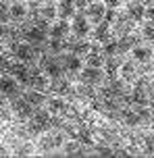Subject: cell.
Masks as SVG:
<instances>
[{
	"label": "cell",
	"instance_id": "cell-1",
	"mask_svg": "<svg viewBox=\"0 0 154 158\" xmlns=\"http://www.w3.org/2000/svg\"><path fill=\"white\" fill-rule=\"evenodd\" d=\"M65 143V131H44L42 135H38V146L35 150L44 152V154H52V152H58Z\"/></svg>",
	"mask_w": 154,
	"mask_h": 158
},
{
	"label": "cell",
	"instance_id": "cell-2",
	"mask_svg": "<svg viewBox=\"0 0 154 158\" xmlns=\"http://www.w3.org/2000/svg\"><path fill=\"white\" fill-rule=\"evenodd\" d=\"M40 67L44 69V73L48 75L50 79H58L65 75V69H63V63H60V56L56 54H46L40 58Z\"/></svg>",
	"mask_w": 154,
	"mask_h": 158
},
{
	"label": "cell",
	"instance_id": "cell-3",
	"mask_svg": "<svg viewBox=\"0 0 154 158\" xmlns=\"http://www.w3.org/2000/svg\"><path fill=\"white\" fill-rule=\"evenodd\" d=\"M13 54H15L17 60H21V63L25 64H31L33 60H35V46H31L29 42H17V44H13Z\"/></svg>",
	"mask_w": 154,
	"mask_h": 158
},
{
	"label": "cell",
	"instance_id": "cell-4",
	"mask_svg": "<svg viewBox=\"0 0 154 158\" xmlns=\"http://www.w3.org/2000/svg\"><path fill=\"white\" fill-rule=\"evenodd\" d=\"M10 110L15 112L19 118H23V121H27V118H31L33 110H35V106H31V104L25 100L23 96H13V100H10Z\"/></svg>",
	"mask_w": 154,
	"mask_h": 158
},
{
	"label": "cell",
	"instance_id": "cell-5",
	"mask_svg": "<svg viewBox=\"0 0 154 158\" xmlns=\"http://www.w3.org/2000/svg\"><path fill=\"white\" fill-rule=\"evenodd\" d=\"M79 81L96 87L104 81V71H102L100 67H83L79 71Z\"/></svg>",
	"mask_w": 154,
	"mask_h": 158
},
{
	"label": "cell",
	"instance_id": "cell-6",
	"mask_svg": "<svg viewBox=\"0 0 154 158\" xmlns=\"http://www.w3.org/2000/svg\"><path fill=\"white\" fill-rule=\"evenodd\" d=\"M46 35H48V31H46V29H42L38 23L29 25V27L23 31L25 42H29L31 46H42V44H46V40H48Z\"/></svg>",
	"mask_w": 154,
	"mask_h": 158
},
{
	"label": "cell",
	"instance_id": "cell-7",
	"mask_svg": "<svg viewBox=\"0 0 154 158\" xmlns=\"http://www.w3.org/2000/svg\"><path fill=\"white\" fill-rule=\"evenodd\" d=\"M89 31H92V23L88 21V17L85 15H75L73 21H71V33H73L75 38H88Z\"/></svg>",
	"mask_w": 154,
	"mask_h": 158
},
{
	"label": "cell",
	"instance_id": "cell-8",
	"mask_svg": "<svg viewBox=\"0 0 154 158\" xmlns=\"http://www.w3.org/2000/svg\"><path fill=\"white\" fill-rule=\"evenodd\" d=\"M106 15V4L104 2H100V0H92L88 6H85V17H88L89 23L98 25Z\"/></svg>",
	"mask_w": 154,
	"mask_h": 158
},
{
	"label": "cell",
	"instance_id": "cell-9",
	"mask_svg": "<svg viewBox=\"0 0 154 158\" xmlns=\"http://www.w3.org/2000/svg\"><path fill=\"white\" fill-rule=\"evenodd\" d=\"M19 94H21L19 81L13 75H0V96L13 98V96H19Z\"/></svg>",
	"mask_w": 154,
	"mask_h": 158
},
{
	"label": "cell",
	"instance_id": "cell-10",
	"mask_svg": "<svg viewBox=\"0 0 154 158\" xmlns=\"http://www.w3.org/2000/svg\"><path fill=\"white\" fill-rule=\"evenodd\" d=\"M152 48L150 46H144V42H139V44H135V46L129 50V54L131 58L135 60V63L139 64H148V63H152Z\"/></svg>",
	"mask_w": 154,
	"mask_h": 158
},
{
	"label": "cell",
	"instance_id": "cell-11",
	"mask_svg": "<svg viewBox=\"0 0 154 158\" xmlns=\"http://www.w3.org/2000/svg\"><path fill=\"white\" fill-rule=\"evenodd\" d=\"M6 69L10 71V75L19 81V83H29V77H31V69L27 67L25 63H8Z\"/></svg>",
	"mask_w": 154,
	"mask_h": 158
},
{
	"label": "cell",
	"instance_id": "cell-12",
	"mask_svg": "<svg viewBox=\"0 0 154 158\" xmlns=\"http://www.w3.org/2000/svg\"><path fill=\"white\" fill-rule=\"evenodd\" d=\"M60 63H63V69L67 73H79L83 69V63H81V56L73 54V52H63L60 54Z\"/></svg>",
	"mask_w": 154,
	"mask_h": 158
},
{
	"label": "cell",
	"instance_id": "cell-13",
	"mask_svg": "<svg viewBox=\"0 0 154 158\" xmlns=\"http://www.w3.org/2000/svg\"><path fill=\"white\" fill-rule=\"evenodd\" d=\"M46 110L50 112V114H56V117H60V114H67V108H69V104H67V100L63 98V96H52V98H46Z\"/></svg>",
	"mask_w": 154,
	"mask_h": 158
},
{
	"label": "cell",
	"instance_id": "cell-14",
	"mask_svg": "<svg viewBox=\"0 0 154 158\" xmlns=\"http://www.w3.org/2000/svg\"><path fill=\"white\" fill-rule=\"evenodd\" d=\"M125 15L129 17L133 23H142V21H144V15H146V6H144V2H142V0H131V2H127V10H125Z\"/></svg>",
	"mask_w": 154,
	"mask_h": 158
},
{
	"label": "cell",
	"instance_id": "cell-15",
	"mask_svg": "<svg viewBox=\"0 0 154 158\" xmlns=\"http://www.w3.org/2000/svg\"><path fill=\"white\" fill-rule=\"evenodd\" d=\"M139 40L142 38L139 35H133V33H123V35H119L117 38V52H119V56L127 54L135 44H139Z\"/></svg>",
	"mask_w": 154,
	"mask_h": 158
},
{
	"label": "cell",
	"instance_id": "cell-16",
	"mask_svg": "<svg viewBox=\"0 0 154 158\" xmlns=\"http://www.w3.org/2000/svg\"><path fill=\"white\" fill-rule=\"evenodd\" d=\"M50 81H52V79H50L46 73H40V71H35V69H31L29 87L38 89V92H46V89H50Z\"/></svg>",
	"mask_w": 154,
	"mask_h": 158
},
{
	"label": "cell",
	"instance_id": "cell-17",
	"mask_svg": "<svg viewBox=\"0 0 154 158\" xmlns=\"http://www.w3.org/2000/svg\"><path fill=\"white\" fill-rule=\"evenodd\" d=\"M8 17H10V21H13V23H21V21H25V19L29 17L27 6H25L21 0H15V2L8 6Z\"/></svg>",
	"mask_w": 154,
	"mask_h": 158
},
{
	"label": "cell",
	"instance_id": "cell-18",
	"mask_svg": "<svg viewBox=\"0 0 154 158\" xmlns=\"http://www.w3.org/2000/svg\"><path fill=\"white\" fill-rule=\"evenodd\" d=\"M110 29H113V27H110V23H108L106 19H102V21L94 27V42H96V44H100V46H102V44H106V42L110 40Z\"/></svg>",
	"mask_w": 154,
	"mask_h": 158
},
{
	"label": "cell",
	"instance_id": "cell-19",
	"mask_svg": "<svg viewBox=\"0 0 154 158\" xmlns=\"http://www.w3.org/2000/svg\"><path fill=\"white\" fill-rule=\"evenodd\" d=\"M104 60H106V56L104 52H102V48H98L92 44V50H89L88 54H85V67H104Z\"/></svg>",
	"mask_w": 154,
	"mask_h": 158
},
{
	"label": "cell",
	"instance_id": "cell-20",
	"mask_svg": "<svg viewBox=\"0 0 154 158\" xmlns=\"http://www.w3.org/2000/svg\"><path fill=\"white\" fill-rule=\"evenodd\" d=\"M60 152H63L65 156H85L88 148H83V143L75 137V139H71V142H65V143H63Z\"/></svg>",
	"mask_w": 154,
	"mask_h": 158
},
{
	"label": "cell",
	"instance_id": "cell-21",
	"mask_svg": "<svg viewBox=\"0 0 154 158\" xmlns=\"http://www.w3.org/2000/svg\"><path fill=\"white\" fill-rule=\"evenodd\" d=\"M71 33V23L67 19H58L54 25H50L48 29V35L50 38H67Z\"/></svg>",
	"mask_w": 154,
	"mask_h": 158
},
{
	"label": "cell",
	"instance_id": "cell-22",
	"mask_svg": "<svg viewBox=\"0 0 154 158\" xmlns=\"http://www.w3.org/2000/svg\"><path fill=\"white\" fill-rule=\"evenodd\" d=\"M75 0H58L56 4V13L58 19H73L75 17Z\"/></svg>",
	"mask_w": 154,
	"mask_h": 158
},
{
	"label": "cell",
	"instance_id": "cell-23",
	"mask_svg": "<svg viewBox=\"0 0 154 158\" xmlns=\"http://www.w3.org/2000/svg\"><path fill=\"white\" fill-rule=\"evenodd\" d=\"M133 25H135V23H133L127 15H121V17H114V21L110 23V27H114V29H117V33H119V35H123V33H131Z\"/></svg>",
	"mask_w": 154,
	"mask_h": 158
},
{
	"label": "cell",
	"instance_id": "cell-24",
	"mask_svg": "<svg viewBox=\"0 0 154 158\" xmlns=\"http://www.w3.org/2000/svg\"><path fill=\"white\" fill-rule=\"evenodd\" d=\"M21 96H23V98L31 104V106H35V108H40V106H44V104H46V96H44V92H38V89H33V87H29V89H27V92H23Z\"/></svg>",
	"mask_w": 154,
	"mask_h": 158
},
{
	"label": "cell",
	"instance_id": "cell-25",
	"mask_svg": "<svg viewBox=\"0 0 154 158\" xmlns=\"http://www.w3.org/2000/svg\"><path fill=\"white\" fill-rule=\"evenodd\" d=\"M50 89H52V92H54L56 96H67V94H71V92H73L71 83H69L65 77L52 79V81H50Z\"/></svg>",
	"mask_w": 154,
	"mask_h": 158
},
{
	"label": "cell",
	"instance_id": "cell-26",
	"mask_svg": "<svg viewBox=\"0 0 154 158\" xmlns=\"http://www.w3.org/2000/svg\"><path fill=\"white\" fill-rule=\"evenodd\" d=\"M119 75H121V79L125 81V83H135V79L139 77L138 71H135V67H133V63H121Z\"/></svg>",
	"mask_w": 154,
	"mask_h": 158
},
{
	"label": "cell",
	"instance_id": "cell-27",
	"mask_svg": "<svg viewBox=\"0 0 154 158\" xmlns=\"http://www.w3.org/2000/svg\"><path fill=\"white\" fill-rule=\"evenodd\" d=\"M119 67H121L119 54H117V56H106L104 69H106V75H108V79H114V77H117V73H119Z\"/></svg>",
	"mask_w": 154,
	"mask_h": 158
},
{
	"label": "cell",
	"instance_id": "cell-28",
	"mask_svg": "<svg viewBox=\"0 0 154 158\" xmlns=\"http://www.w3.org/2000/svg\"><path fill=\"white\" fill-rule=\"evenodd\" d=\"M139 38L144 40L146 44H154V21H142V27H139Z\"/></svg>",
	"mask_w": 154,
	"mask_h": 158
},
{
	"label": "cell",
	"instance_id": "cell-29",
	"mask_svg": "<svg viewBox=\"0 0 154 158\" xmlns=\"http://www.w3.org/2000/svg\"><path fill=\"white\" fill-rule=\"evenodd\" d=\"M121 121H123V125L129 127V129H133V127H139V117H138V112H135V108L123 110V112H121Z\"/></svg>",
	"mask_w": 154,
	"mask_h": 158
},
{
	"label": "cell",
	"instance_id": "cell-30",
	"mask_svg": "<svg viewBox=\"0 0 154 158\" xmlns=\"http://www.w3.org/2000/svg\"><path fill=\"white\" fill-rule=\"evenodd\" d=\"M40 17L44 21H54L58 19V13H56V4H52V2H44L40 8Z\"/></svg>",
	"mask_w": 154,
	"mask_h": 158
},
{
	"label": "cell",
	"instance_id": "cell-31",
	"mask_svg": "<svg viewBox=\"0 0 154 158\" xmlns=\"http://www.w3.org/2000/svg\"><path fill=\"white\" fill-rule=\"evenodd\" d=\"M33 152H35V148H33L29 142H23L21 146L13 148V154H15V156H31Z\"/></svg>",
	"mask_w": 154,
	"mask_h": 158
},
{
	"label": "cell",
	"instance_id": "cell-32",
	"mask_svg": "<svg viewBox=\"0 0 154 158\" xmlns=\"http://www.w3.org/2000/svg\"><path fill=\"white\" fill-rule=\"evenodd\" d=\"M102 52H104V56H117L119 54V52H117V38L108 40L106 44H102Z\"/></svg>",
	"mask_w": 154,
	"mask_h": 158
},
{
	"label": "cell",
	"instance_id": "cell-33",
	"mask_svg": "<svg viewBox=\"0 0 154 158\" xmlns=\"http://www.w3.org/2000/svg\"><path fill=\"white\" fill-rule=\"evenodd\" d=\"M8 21H10V17H8V4H4L0 0V23H8Z\"/></svg>",
	"mask_w": 154,
	"mask_h": 158
},
{
	"label": "cell",
	"instance_id": "cell-34",
	"mask_svg": "<svg viewBox=\"0 0 154 158\" xmlns=\"http://www.w3.org/2000/svg\"><path fill=\"white\" fill-rule=\"evenodd\" d=\"M104 4H106L108 8H114V10H117V8L123 4V0H104Z\"/></svg>",
	"mask_w": 154,
	"mask_h": 158
},
{
	"label": "cell",
	"instance_id": "cell-35",
	"mask_svg": "<svg viewBox=\"0 0 154 158\" xmlns=\"http://www.w3.org/2000/svg\"><path fill=\"white\" fill-rule=\"evenodd\" d=\"M146 19H150V21H154V2H150V4H148L146 6Z\"/></svg>",
	"mask_w": 154,
	"mask_h": 158
},
{
	"label": "cell",
	"instance_id": "cell-36",
	"mask_svg": "<svg viewBox=\"0 0 154 158\" xmlns=\"http://www.w3.org/2000/svg\"><path fill=\"white\" fill-rule=\"evenodd\" d=\"M89 4V0H75V8H85Z\"/></svg>",
	"mask_w": 154,
	"mask_h": 158
},
{
	"label": "cell",
	"instance_id": "cell-37",
	"mask_svg": "<svg viewBox=\"0 0 154 158\" xmlns=\"http://www.w3.org/2000/svg\"><path fill=\"white\" fill-rule=\"evenodd\" d=\"M0 63H2V64H4V67H6V56H4V48H2V44H0Z\"/></svg>",
	"mask_w": 154,
	"mask_h": 158
},
{
	"label": "cell",
	"instance_id": "cell-38",
	"mask_svg": "<svg viewBox=\"0 0 154 158\" xmlns=\"http://www.w3.org/2000/svg\"><path fill=\"white\" fill-rule=\"evenodd\" d=\"M2 67H4V64H2V63H0V75H2Z\"/></svg>",
	"mask_w": 154,
	"mask_h": 158
},
{
	"label": "cell",
	"instance_id": "cell-39",
	"mask_svg": "<svg viewBox=\"0 0 154 158\" xmlns=\"http://www.w3.org/2000/svg\"><path fill=\"white\" fill-rule=\"evenodd\" d=\"M40 2H48V0H40Z\"/></svg>",
	"mask_w": 154,
	"mask_h": 158
},
{
	"label": "cell",
	"instance_id": "cell-40",
	"mask_svg": "<svg viewBox=\"0 0 154 158\" xmlns=\"http://www.w3.org/2000/svg\"><path fill=\"white\" fill-rule=\"evenodd\" d=\"M152 60H154V52H152Z\"/></svg>",
	"mask_w": 154,
	"mask_h": 158
}]
</instances>
